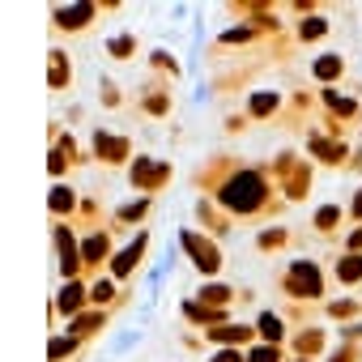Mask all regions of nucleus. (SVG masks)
<instances>
[{
  "instance_id": "nucleus-7",
  "label": "nucleus",
  "mask_w": 362,
  "mask_h": 362,
  "mask_svg": "<svg viewBox=\"0 0 362 362\" xmlns=\"http://www.w3.org/2000/svg\"><path fill=\"white\" fill-rule=\"evenodd\" d=\"M56 247H60V273L69 277V281H77V273H81V252H77V243H73V235H69V226H56Z\"/></svg>"
},
{
  "instance_id": "nucleus-34",
  "label": "nucleus",
  "mask_w": 362,
  "mask_h": 362,
  "mask_svg": "<svg viewBox=\"0 0 362 362\" xmlns=\"http://www.w3.org/2000/svg\"><path fill=\"white\" fill-rule=\"evenodd\" d=\"M354 358H358V349H354V345H349V349H341V354H337V358H332V362H354Z\"/></svg>"
},
{
  "instance_id": "nucleus-19",
  "label": "nucleus",
  "mask_w": 362,
  "mask_h": 362,
  "mask_svg": "<svg viewBox=\"0 0 362 362\" xmlns=\"http://www.w3.org/2000/svg\"><path fill=\"white\" fill-rule=\"evenodd\" d=\"M358 277H362V256H354V252H349V256H341V260H337V281L354 286Z\"/></svg>"
},
{
  "instance_id": "nucleus-20",
  "label": "nucleus",
  "mask_w": 362,
  "mask_h": 362,
  "mask_svg": "<svg viewBox=\"0 0 362 362\" xmlns=\"http://www.w3.org/2000/svg\"><path fill=\"white\" fill-rule=\"evenodd\" d=\"M341 73H345V60H341V56H320V60H315V77H320V81H332V77H341Z\"/></svg>"
},
{
  "instance_id": "nucleus-15",
  "label": "nucleus",
  "mask_w": 362,
  "mask_h": 362,
  "mask_svg": "<svg viewBox=\"0 0 362 362\" xmlns=\"http://www.w3.org/2000/svg\"><path fill=\"white\" fill-rule=\"evenodd\" d=\"M235 298H247V290H243V294H239V290H230V286H205V290H201V303H205V307H214V311H218V307H226V303H235Z\"/></svg>"
},
{
  "instance_id": "nucleus-32",
  "label": "nucleus",
  "mask_w": 362,
  "mask_h": 362,
  "mask_svg": "<svg viewBox=\"0 0 362 362\" xmlns=\"http://www.w3.org/2000/svg\"><path fill=\"white\" fill-rule=\"evenodd\" d=\"M324 30H328V26H324L320 18H315V22H303V39H320Z\"/></svg>"
},
{
  "instance_id": "nucleus-16",
  "label": "nucleus",
  "mask_w": 362,
  "mask_h": 362,
  "mask_svg": "<svg viewBox=\"0 0 362 362\" xmlns=\"http://www.w3.org/2000/svg\"><path fill=\"white\" fill-rule=\"evenodd\" d=\"M341 218H345V209H337V205H324L320 214H315V230L328 239V235H337V226H341Z\"/></svg>"
},
{
  "instance_id": "nucleus-14",
  "label": "nucleus",
  "mask_w": 362,
  "mask_h": 362,
  "mask_svg": "<svg viewBox=\"0 0 362 362\" xmlns=\"http://www.w3.org/2000/svg\"><path fill=\"white\" fill-rule=\"evenodd\" d=\"M103 324H107V311H90V315H77V320L69 324V337L86 341V337H94V332H98Z\"/></svg>"
},
{
  "instance_id": "nucleus-35",
  "label": "nucleus",
  "mask_w": 362,
  "mask_h": 362,
  "mask_svg": "<svg viewBox=\"0 0 362 362\" xmlns=\"http://www.w3.org/2000/svg\"><path fill=\"white\" fill-rule=\"evenodd\" d=\"M349 218H362V192H358V201L349 205Z\"/></svg>"
},
{
  "instance_id": "nucleus-24",
  "label": "nucleus",
  "mask_w": 362,
  "mask_h": 362,
  "mask_svg": "<svg viewBox=\"0 0 362 362\" xmlns=\"http://www.w3.org/2000/svg\"><path fill=\"white\" fill-rule=\"evenodd\" d=\"M320 345H324V332H320V328L298 332V354H320Z\"/></svg>"
},
{
  "instance_id": "nucleus-18",
  "label": "nucleus",
  "mask_w": 362,
  "mask_h": 362,
  "mask_svg": "<svg viewBox=\"0 0 362 362\" xmlns=\"http://www.w3.org/2000/svg\"><path fill=\"white\" fill-rule=\"evenodd\" d=\"M256 332H260V337H264L269 345H277V341L286 337V324H281V320H277L273 311H264V315H260V324H256Z\"/></svg>"
},
{
  "instance_id": "nucleus-10",
  "label": "nucleus",
  "mask_w": 362,
  "mask_h": 362,
  "mask_svg": "<svg viewBox=\"0 0 362 362\" xmlns=\"http://www.w3.org/2000/svg\"><path fill=\"white\" fill-rule=\"evenodd\" d=\"M81 162V153H77V145L69 141V136H60L56 132V149H52V175H64L69 166H77Z\"/></svg>"
},
{
  "instance_id": "nucleus-22",
  "label": "nucleus",
  "mask_w": 362,
  "mask_h": 362,
  "mask_svg": "<svg viewBox=\"0 0 362 362\" xmlns=\"http://www.w3.org/2000/svg\"><path fill=\"white\" fill-rule=\"evenodd\" d=\"M149 209H153V201L145 197V201H136V205H124V209L115 214V222H119V226H128V222H141V218H145Z\"/></svg>"
},
{
  "instance_id": "nucleus-5",
  "label": "nucleus",
  "mask_w": 362,
  "mask_h": 362,
  "mask_svg": "<svg viewBox=\"0 0 362 362\" xmlns=\"http://www.w3.org/2000/svg\"><path fill=\"white\" fill-rule=\"evenodd\" d=\"M166 179H170V166L158 162V158H141V162L132 166V188H141V192H158V188H166Z\"/></svg>"
},
{
  "instance_id": "nucleus-11",
  "label": "nucleus",
  "mask_w": 362,
  "mask_h": 362,
  "mask_svg": "<svg viewBox=\"0 0 362 362\" xmlns=\"http://www.w3.org/2000/svg\"><path fill=\"white\" fill-rule=\"evenodd\" d=\"M277 107H281V94L260 90V94L247 98V119H269V115H277Z\"/></svg>"
},
{
  "instance_id": "nucleus-23",
  "label": "nucleus",
  "mask_w": 362,
  "mask_h": 362,
  "mask_svg": "<svg viewBox=\"0 0 362 362\" xmlns=\"http://www.w3.org/2000/svg\"><path fill=\"white\" fill-rule=\"evenodd\" d=\"M73 205H77V197H73L69 188H52V214H56V218H60V214H69Z\"/></svg>"
},
{
  "instance_id": "nucleus-28",
  "label": "nucleus",
  "mask_w": 362,
  "mask_h": 362,
  "mask_svg": "<svg viewBox=\"0 0 362 362\" xmlns=\"http://www.w3.org/2000/svg\"><path fill=\"white\" fill-rule=\"evenodd\" d=\"M64 354H77V337H56L52 341V362H60Z\"/></svg>"
},
{
  "instance_id": "nucleus-13",
  "label": "nucleus",
  "mask_w": 362,
  "mask_h": 362,
  "mask_svg": "<svg viewBox=\"0 0 362 362\" xmlns=\"http://www.w3.org/2000/svg\"><path fill=\"white\" fill-rule=\"evenodd\" d=\"M107 247H111L107 230H94V235L86 239V247H81V260H86L90 269H98V264H103V256H107Z\"/></svg>"
},
{
  "instance_id": "nucleus-29",
  "label": "nucleus",
  "mask_w": 362,
  "mask_h": 362,
  "mask_svg": "<svg viewBox=\"0 0 362 362\" xmlns=\"http://www.w3.org/2000/svg\"><path fill=\"white\" fill-rule=\"evenodd\" d=\"M132 52H136V43H132L128 35H124V39H111V56H119V60H128Z\"/></svg>"
},
{
  "instance_id": "nucleus-26",
  "label": "nucleus",
  "mask_w": 362,
  "mask_h": 362,
  "mask_svg": "<svg viewBox=\"0 0 362 362\" xmlns=\"http://www.w3.org/2000/svg\"><path fill=\"white\" fill-rule=\"evenodd\" d=\"M111 298H115V286H111V281H98V286H94V290H90V303H94V307H98V311H103V307H107V303H111Z\"/></svg>"
},
{
  "instance_id": "nucleus-2",
  "label": "nucleus",
  "mask_w": 362,
  "mask_h": 362,
  "mask_svg": "<svg viewBox=\"0 0 362 362\" xmlns=\"http://www.w3.org/2000/svg\"><path fill=\"white\" fill-rule=\"evenodd\" d=\"M281 290L294 294V298H324V273H320V264H311V260H294L290 273L281 277Z\"/></svg>"
},
{
  "instance_id": "nucleus-30",
  "label": "nucleus",
  "mask_w": 362,
  "mask_h": 362,
  "mask_svg": "<svg viewBox=\"0 0 362 362\" xmlns=\"http://www.w3.org/2000/svg\"><path fill=\"white\" fill-rule=\"evenodd\" d=\"M247 362H281V358H277V345H260V349H252Z\"/></svg>"
},
{
  "instance_id": "nucleus-17",
  "label": "nucleus",
  "mask_w": 362,
  "mask_h": 362,
  "mask_svg": "<svg viewBox=\"0 0 362 362\" xmlns=\"http://www.w3.org/2000/svg\"><path fill=\"white\" fill-rule=\"evenodd\" d=\"M209 341H226V345H247V341H252V328H239V324H226V328H209Z\"/></svg>"
},
{
  "instance_id": "nucleus-27",
  "label": "nucleus",
  "mask_w": 362,
  "mask_h": 362,
  "mask_svg": "<svg viewBox=\"0 0 362 362\" xmlns=\"http://www.w3.org/2000/svg\"><path fill=\"white\" fill-rule=\"evenodd\" d=\"M324 103H328L337 115H354V103H349V98H341L337 90H324Z\"/></svg>"
},
{
  "instance_id": "nucleus-8",
  "label": "nucleus",
  "mask_w": 362,
  "mask_h": 362,
  "mask_svg": "<svg viewBox=\"0 0 362 362\" xmlns=\"http://www.w3.org/2000/svg\"><path fill=\"white\" fill-rule=\"evenodd\" d=\"M145 247H149V235L141 230V235H136V239H132V243H128V247H124V252L115 256V264H111V273H115V277H128V273L136 269V260L145 256Z\"/></svg>"
},
{
  "instance_id": "nucleus-4",
  "label": "nucleus",
  "mask_w": 362,
  "mask_h": 362,
  "mask_svg": "<svg viewBox=\"0 0 362 362\" xmlns=\"http://www.w3.org/2000/svg\"><path fill=\"white\" fill-rule=\"evenodd\" d=\"M277 175L286 179V184H281L286 197H290V201H303V192H307V184H311V166L298 162L294 153H281V158H277Z\"/></svg>"
},
{
  "instance_id": "nucleus-1",
  "label": "nucleus",
  "mask_w": 362,
  "mask_h": 362,
  "mask_svg": "<svg viewBox=\"0 0 362 362\" xmlns=\"http://www.w3.org/2000/svg\"><path fill=\"white\" fill-rule=\"evenodd\" d=\"M218 201H222L230 214H239V218H260V214L277 209L273 188L264 184V175H260V170H235L226 184L218 188Z\"/></svg>"
},
{
  "instance_id": "nucleus-31",
  "label": "nucleus",
  "mask_w": 362,
  "mask_h": 362,
  "mask_svg": "<svg viewBox=\"0 0 362 362\" xmlns=\"http://www.w3.org/2000/svg\"><path fill=\"white\" fill-rule=\"evenodd\" d=\"M153 69H162V73H179V64H175L166 52H153Z\"/></svg>"
},
{
  "instance_id": "nucleus-33",
  "label": "nucleus",
  "mask_w": 362,
  "mask_h": 362,
  "mask_svg": "<svg viewBox=\"0 0 362 362\" xmlns=\"http://www.w3.org/2000/svg\"><path fill=\"white\" fill-rule=\"evenodd\" d=\"M214 362H243V349H226V354H218Z\"/></svg>"
},
{
  "instance_id": "nucleus-21",
  "label": "nucleus",
  "mask_w": 362,
  "mask_h": 362,
  "mask_svg": "<svg viewBox=\"0 0 362 362\" xmlns=\"http://www.w3.org/2000/svg\"><path fill=\"white\" fill-rule=\"evenodd\" d=\"M64 86H69V56L52 52V90H64Z\"/></svg>"
},
{
  "instance_id": "nucleus-25",
  "label": "nucleus",
  "mask_w": 362,
  "mask_h": 362,
  "mask_svg": "<svg viewBox=\"0 0 362 362\" xmlns=\"http://www.w3.org/2000/svg\"><path fill=\"white\" fill-rule=\"evenodd\" d=\"M166 107H170V98L162 94V86H153L149 98H145V111H149V115H166Z\"/></svg>"
},
{
  "instance_id": "nucleus-9",
  "label": "nucleus",
  "mask_w": 362,
  "mask_h": 362,
  "mask_svg": "<svg viewBox=\"0 0 362 362\" xmlns=\"http://www.w3.org/2000/svg\"><path fill=\"white\" fill-rule=\"evenodd\" d=\"M94 149H98V158H103L107 166H115V162L128 158V141H124V136H107V132H98V136H94Z\"/></svg>"
},
{
  "instance_id": "nucleus-6",
  "label": "nucleus",
  "mask_w": 362,
  "mask_h": 362,
  "mask_svg": "<svg viewBox=\"0 0 362 362\" xmlns=\"http://www.w3.org/2000/svg\"><path fill=\"white\" fill-rule=\"evenodd\" d=\"M98 9L103 5H60V9H52V22H56V30H86V22H94L98 18Z\"/></svg>"
},
{
  "instance_id": "nucleus-3",
  "label": "nucleus",
  "mask_w": 362,
  "mask_h": 362,
  "mask_svg": "<svg viewBox=\"0 0 362 362\" xmlns=\"http://www.w3.org/2000/svg\"><path fill=\"white\" fill-rule=\"evenodd\" d=\"M179 243H184L188 247V256H192V264L201 269V273H222V252L205 239V235H197V230H184V235H179Z\"/></svg>"
},
{
  "instance_id": "nucleus-12",
  "label": "nucleus",
  "mask_w": 362,
  "mask_h": 362,
  "mask_svg": "<svg viewBox=\"0 0 362 362\" xmlns=\"http://www.w3.org/2000/svg\"><path fill=\"white\" fill-rule=\"evenodd\" d=\"M86 307V286L81 281H69L64 290H60V303H56V315H73L77 320V311Z\"/></svg>"
}]
</instances>
